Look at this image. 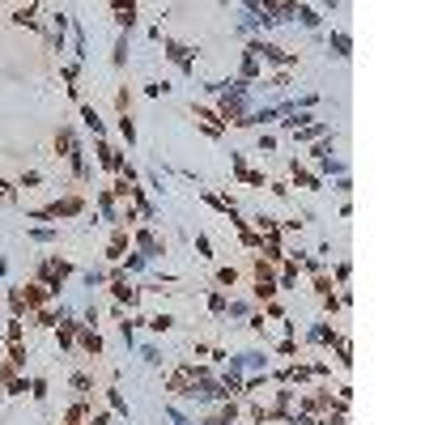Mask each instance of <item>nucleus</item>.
<instances>
[{"instance_id":"obj_1","label":"nucleus","mask_w":425,"mask_h":425,"mask_svg":"<svg viewBox=\"0 0 425 425\" xmlns=\"http://www.w3.org/2000/svg\"><path fill=\"white\" fill-rule=\"evenodd\" d=\"M149 328H153V332H170V328H175V319H170V315H153Z\"/></svg>"},{"instance_id":"obj_2","label":"nucleus","mask_w":425,"mask_h":425,"mask_svg":"<svg viewBox=\"0 0 425 425\" xmlns=\"http://www.w3.org/2000/svg\"><path fill=\"white\" fill-rule=\"evenodd\" d=\"M140 357L149 361V366H158V361H162V353H158V345H145V349H140Z\"/></svg>"},{"instance_id":"obj_3","label":"nucleus","mask_w":425,"mask_h":425,"mask_svg":"<svg viewBox=\"0 0 425 425\" xmlns=\"http://www.w3.org/2000/svg\"><path fill=\"white\" fill-rule=\"evenodd\" d=\"M196 247H200V255H204V259H213V242L204 238V234H196Z\"/></svg>"},{"instance_id":"obj_4","label":"nucleus","mask_w":425,"mask_h":425,"mask_svg":"<svg viewBox=\"0 0 425 425\" xmlns=\"http://www.w3.org/2000/svg\"><path fill=\"white\" fill-rule=\"evenodd\" d=\"M332 43H336V56H349V39H345V34H336Z\"/></svg>"}]
</instances>
